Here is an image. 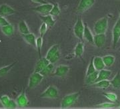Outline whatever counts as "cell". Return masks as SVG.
I'll return each instance as SVG.
<instances>
[{
	"instance_id": "cell-6",
	"label": "cell",
	"mask_w": 120,
	"mask_h": 109,
	"mask_svg": "<svg viewBox=\"0 0 120 109\" xmlns=\"http://www.w3.org/2000/svg\"><path fill=\"white\" fill-rule=\"evenodd\" d=\"M44 79L43 76L40 73L34 72L30 76L28 82V88H34L38 86Z\"/></svg>"
},
{
	"instance_id": "cell-19",
	"label": "cell",
	"mask_w": 120,
	"mask_h": 109,
	"mask_svg": "<svg viewBox=\"0 0 120 109\" xmlns=\"http://www.w3.org/2000/svg\"><path fill=\"white\" fill-rule=\"evenodd\" d=\"M39 17L41 18V21H43V23H45L49 27H53L56 23V20L53 19V17L52 15H51L50 14L45 15H41L39 16Z\"/></svg>"
},
{
	"instance_id": "cell-14",
	"label": "cell",
	"mask_w": 120,
	"mask_h": 109,
	"mask_svg": "<svg viewBox=\"0 0 120 109\" xmlns=\"http://www.w3.org/2000/svg\"><path fill=\"white\" fill-rule=\"evenodd\" d=\"M15 101L17 102V106L19 107H26L29 104V100L26 96V94L25 92H22L18 97L16 98Z\"/></svg>"
},
{
	"instance_id": "cell-30",
	"label": "cell",
	"mask_w": 120,
	"mask_h": 109,
	"mask_svg": "<svg viewBox=\"0 0 120 109\" xmlns=\"http://www.w3.org/2000/svg\"><path fill=\"white\" fill-rule=\"evenodd\" d=\"M103 94L107 100H109L112 102H115L117 100V97L116 94L113 93V92H104Z\"/></svg>"
},
{
	"instance_id": "cell-25",
	"label": "cell",
	"mask_w": 120,
	"mask_h": 109,
	"mask_svg": "<svg viewBox=\"0 0 120 109\" xmlns=\"http://www.w3.org/2000/svg\"><path fill=\"white\" fill-rule=\"evenodd\" d=\"M103 58V63L105 64V66L107 67H112V65L115 63V60L116 58L114 56L111 55V54H108V55H105L102 57Z\"/></svg>"
},
{
	"instance_id": "cell-27",
	"label": "cell",
	"mask_w": 120,
	"mask_h": 109,
	"mask_svg": "<svg viewBox=\"0 0 120 109\" xmlns=\"http://www.w3.org/2000/svg\"><path fill=\"white\" fill-rule=\"evenodd\" d=\"M110 84L114 88H120V72L117 73L115 76L110 80Z\"/></svg>"
},
{
	"instance_id": "cell-21",
	"label": "cell",
	"mask_w": 120,
	"mask_h": 109,
	"mask_svg": "<svg viewBox=\"0 0 120 109\" xmlns=\"http://www.w3.org/2000/svg\"><path fill=\"white\" fill-rule=\"evenodd\" d=\"M98 76V71H96L94 73L90 74L88 75H86L85 78V83L87 85H91L94 84L96 82V80Z\"/></svg>"
},
{
	"instance_id": "cell-2",
	"label": "cell",
	"mask_w": 120,
	"mask_h": 109,
	"mask_svg": "<svg viewBox=\"0 0 120 109\" xmlns=\"http://www.w3.org/2000/svg\"><path fill=\"white\" fill-rule=\"evenodd\" d=\"M45 57L51 63H56L60 60L61 57V53L60 51V47L58 45H52L50 49L48 50Z\"/></svg>"
},
{
	"instance_id": "cell-20",
	"label": "cell",
	"mask_w": 120,
	"mask_h": 109,
	"mask_svg": "<svg viewBox=\"0 0 120 109\" xmlns=\"http://www.w3.org/2000/svg\"><path fill=\"white\" fill-rule=\"evenodd\" d=\"M112 75V71L109 70H107L103 69L102 70H100L98 71V76L96 80V82L102 80H107Z\"/></svg>"
},
{
	"instance_id": "cell-22",
	"label": "cell",
	"mask_w": 120,
	"mask_h": 109,
	"mask_svg": "<svg viewBox=\"0 0 120 109\" xmlns=\"http://www.w3.org/2000/svg\"><path fill=\"white\" fill-rule=\"evenodd\" d=\"M1 29L2 33L4 34L5 35L8 36V37L12 36L13 34H14V31H15L13 25L10 24V23L1 27Z\"/></svg>"
},
{
	"instance_id": "cell-24",
	"label": "cell",
	"mask_w": 120,
	"mask_h": 109,
	"mask_svg": "<svg viewBox=\"0 0 120 109\" xmlns=\"http://www.w3.org/2000/svg\"><path fill=\"white\" fill-rule=\"evenodd\" d=\"M16 63H17V61L11 63L8 65L1 67L0 68V77L4 76L6 75L7 74H8L11 71V70L14 67V66L16 65Z\"/></svg>"
},
{
	"instance_id": "cell-17",
	"label": "cell",
	"mask_w": 120,
	"mask_h": 109,
	"mask_svg": "<svg viewBox=\"0 0 120 109\" xmlns=\"http://www.w3.org/2000/svg\"><path fill=\"white\" fill-rule=\"evenodd\" d=\"M84 52V43L82 41L77 43L74 49V55L76 58H82Z\"/></svg>"
},
{
	"instance_id": "cell-26",
	"label": "cell",
	"mask_w": 120,
	"mask_h": 109,
	"mask_svg": "<svg viewBox=\"0 0 120 109\" xmlns=\"http://www.w3.org/2000/svg\"><path fill=\"white\" fill-rule=\"evenodd\" d=\"M93 85L96 88L105 89V88H108L111 85V84H110V80L107 79L102 80H99V81H98V82H95Z\"/></svg>"
},
{
	"instance_id": "cell-9",
	"label": "cell",
	"mask_w": 120,
	"mask_h": 109,
	"mask_svg": "<svg viewBox=\"0 0 120 109\" xmlns=\"http://www.w3.org/2000/svg\"><path fill=\"white\" fill-rule=\"evenodd\" d=\"M52 7H53V4H49V3H46V4H41L35 7V8H34V11L42 15H48L51 11Z\"/></svg>"
},
{
	"instance_id": "cell-37",
	"label": "cell",
	"mask_w": 120,
	"mask_h": 109,
	"mask_svg": "<svg viewBox=\"0 0 120 109\" xmlns=\"http://www.w3.org/2000/svg\"><path fill=\"white\" fill-rule=\"evenodd\" d=\"M35 4H46L47 3L46 1V0H31Z\"/></svg>"
},
{
	"instance_id": "cell-38",
	"label": "cell",
	"mask_w": 120,
	"mask_h": 109,
	"mask_svg": "<svg viewBox=\"0 0 120 109\" xmlns=\"http://www.w3.org/2000/svg\"><path fill=\"white\" fill-rule=\"evenodd\" d=\"M119 19H120V17H119Z\"/></svg>"
},
{
	"instance_id": "cell-29",
	"label": "cell",
	"mask_w": 120,
	"mask_h": 109,
	"mask_svg": "<svg viewBox=\"0 0 120 109\" xmlns=\"http://www.w3.org/2000/svg\"><path fill=\"white\" fill-rule=\"evenodd\" d=\"M60 13H61V10H60L59 5L57 4H53V7H52V10L49 13V14L53 17H54V16H58L60 14Z\"/></svg>"
},
{
	"instance_id": "cell-35",
	"label": "cell",
	"mask_w": 120,
	"mask_h": 109,
	"mask_svg": "<svg viewBox=\"0 0 120 109\" xmlns=\"http://www.w3.org/2000/svg\"><path fill=\"white\" fill-rule=\"evenodd\" d=\"M10 98L8 95H1L0 96V101H1V104L5 107L7 104L9 102V101H10Z\"/></svg>"
},
{
	"instance_id": "cell-15",
	"label": "cell",
	"mask_w": 120,
	"mask_h": 109,
	"mask_svg": "<svg viewBox=\"0 0 120 109\" xmlns=\"http://www.w3.org/2000/svg\"><path fill=\"white\" fill-rule=\"evenodd\" d=\"M83 37L86 41H87L89 43H91V44H94V35L92 33L90 27L86 24H85V29H84V31H83Z\"/></svg>"
},
{
	"instance_id": "cell-18",
	"label": "cell",
	"mask_w": 120,
	"mask_h": 109,
	"mask_svg": "<svg viewBox=\"0 0 120 109\" xmlns=\"http://www.w3.org/2000/svg\"><path fill=\"white\" fill-rule=\"evenodd\" d=\"M93 61H94L95 68L98 71H100V70H102L105 67V64L103 63V58L101 57L96 56V57H93Z\"/></svg>"
},
{
	"instance_id": "cell-5",
	"label": "cell",
	"mask_w": 120,
	"mask_h": 109,
	"mask_svg": "<svg viewBox=\"0 0 120 109\" xmlns=\"http://www.w3.org/2000/svg\"><path fill=\"white\" fill-rule=\"evenodd\" d=\"M59 95H60V92L57 88L53 85H50L40 94L39 97L43 98L53 99V98H57L59 97Z\"/></svg>"
},
{
	"instance_id": "cell-36",
	"label": "cell",
	"mask_w": 120,
	"mask_h": 109,
	"mask_svg": "<svg viewBox=\"0 0 120 109\" xmlns=\"http://www.w3.org/2000/svg\"><path fill=\"white\" fill-rule=\"evenodd\" d=\"M9 23L8 22V21L5 18V17H3V16H1L0 15V27H3L4 25H6L9 24Z\"/></svg>"
},
{
	"instance_id": "cell-4",
	"label": "cell",
	"mask_w": 120,
	"mask_h": 109,
	"mask_svg": "<svg viewBox=\"0 0 120 109\" xmlns=\"http://www.w3.org/2000/svg\"><path fill=\"white\" fill-rule=\"evenodd\" d=\"M84 29H85V24L83 21L81 17H78L73 27V33L75 36L78 38L79 40L83 39V35Z\"/></svg>"
},
{
	"instance_id": "cell-16",
	"label": "cell",
	"mask_w": 120,
	"mask_h": 109,
	"mask_svg": "<svg viewBox=\"0 0 120 109\" xmlns=\"http://www.w3.org/2000/svg\"><path fill=\"white\" fill-rule=\"evenodd\" d=\"M23 38L25 40L27 43H28L31 46L33 47H36V40L37 37H35L34 34L32 33H29L23 35Z\"/></svg>"
},
{
	"instance_id": "cell-39",
	"label": "cell",
	"mask_w": 120,
	"mask_h": 109,
	"mask_svg": "<svg viewBox=\"0 0 120 109\" xmlns=\"http://www.w3.org/2000/svg\"><path fill=\"white\" fill-rule=\"evenodd\" d=\"M119 108H120V106H119Z\"/></svg>"
},
{
	"instance_id": "cell-40",
	"label": "cell",
	"mask_w": 120,
	"mask_h": 109,
	"mask_svg": "<svg viewBox=\"0 0 120 109\" xmlns=\"http://www.w3.org/2000/svg\"><path fill=\"white\" fill-rule=\"evenodd\" d=\"M0 104H1V101H0Z\"/></svg>"
},
{
	"instance_id": "cell-34",
	"label": "cell",
	"mask_w": 120,
	"mask_h": 109,
	"mask_svg": "<svg viewBox=\"0 0 120 109\" xmlns=\"http://www.w3.org/2000/svg\"><path fill=\"white\" fill-rule=\"evenodd\" d=\"M47 29H48V26H47L45 23H42V24L41 25L40 27H39V34H40V36L43 37L44 36V35L47 32Z\"/></svg>"
},
{
	"instance_id": "cell-10",
	"label": "cell",
	"mask_w": 120,
	"mask_h": 109,
	"mask_svg": "<svg viewBox=\"0 0 120 109\" xmlns=\"http://www.w3.org/2000/svg\"><path fill=\"white\" fill-rule=\"evenodd\" d=\"M106 42L105 33L95 34L94 37V45L98 48H101L104 46Z\"/></svg>"
},
{
	"instance_id": "cell-28",
	"label": "cell",
	"mask_w": 120,
	"mask_h": 109,
	"mask_svg": "<svg viewBox=\"0 0 120 109\" xmlns=\"http://www.w3.org/2000/svg\"><path fill=\"white\" fill-rule=\"evenodd\" d=\"M53 71H54V65L53 63H50L40 72V73L45 77V76H47L49 75H50Z\"/></svg>"
},
{
	"instance_id": "cell-8",
	"label": "cell",
	"mask_w": 120,
	"mask_h": 109,
	"mask_svg": "<svg viewBox=\"0 0 120 109\" xmlns=\"http://www.w3.org/2000/svg\"><path fill=\"white\" fill-rule=\"evenodd\" d=\"M95 0H80L77 5V11L79 13H84L90 9L95 4Z\"/></svg>"
},
{
	"instance_id": "cell-13",
	"label": "cell",
	"mask_w": 120,
	"mask_h": 109,
	"mask_svg": "<svg viewBox=\"0 0 120 109\" xmlns=\"http://www.w3.org/2000/svg\"><path fill=\"white\" fill-rule=\"evenodd\" d=\"M15 13V10L8 4L0 5V15L3 17L11 15Z\"/></svg>"
},
{
	"instance_id": "cell-1",
	"label": "cell",
	"mask_w": 120,
	"mask_h": 109,
	"mask_svg": "<svg viewBox=\"0 0 120 109\" xmlns=\"http://www.w3.org/2000/svg\"><path fill=\"white\" fill-rule=\"evenodd\" d=\"M80 96V92H73L65 95L61 101V109H67L73 106L79 99Z\"/></svg>"
},
{
	"instance_id": "cell-12",
	"label": "cell",
	"mask_w": 120,
	"mask_h": 109,
	"mask_svg": "<svg viewBox=\"0 0 120 109\" xmlns=\"http://www.w3.org/2000/svg\"><path fill=\"white\" fill-rule=\"evenodd\" d=\"M49 63H50V62L48 61V59L45 57L39 58V59L35 63L34 68V72L40 73Z\"/></svg>"
},
{
	"instance_id": "cell-3",
	"label": "cell",
	"mask_w": 120,
	"mask_h": 109,
	"mask_svg": "<svg viewBox=\"0 0 120 109\" xmlns=\"http://www.w3.org/2000/svg\"><path fill=\"white\" fill-rule=\"evenodd\" d=\"M108 28V19L106 17H102L95 23L94 30L95 34L105 33Z\"/></svg>"
},
{
	"instance_id": "cell-7",
	"label": "cell",
	"mask_w": 120,
	"mask_h": 109,
	"mask_svg": "<svg viewBox=\"0 0 120 109\" xmlns=\"http://www.w3.org/2000/svg\"><path fill=\"white\" fill-rule=\"evenodd\" d=\"M120 39V19H118L112 30V43L113 47H116Z\"/></svg>"
},
{
	"instance_id": "cell-31",
	"label": "cell",
	"mask_w": 120,
	"mask_h": 109,
	"mask_svg": "<svg viewBox=\"0 0 120 109\" xmlns=\"http://www.w3.org/2000/svg\"><path fill=\"white\" fill-rule=\"evenodd\" d=\"M43 46V37L39 36L38 37H37V40H36V49L38 50V53L39 56L41 57V48Z\"/></svg>"
},
{
	"instance_id": "cell-11",
	"label": "cell",
	"mask_w": 120,
	"mask_h": 109,
	"mask_svg": "<svg viewBox=\"0 0 120 109\" xmlns=\"http://www.w3.org/2000/svg\"><path fill=\"white\" fill-rule=\"evenodd\" d=\"M69 67L65 65H60L56 67L53 75L58 77H64L69 71Z\"/></svg>"
},
{
	"instance_id": "cell-32",
	"label": "cell",
	"mask_w": 120,
	"mask_h": 109,
	"mask_svg": "<svg viewBox=\"0 0 120 109\" xmlns=\"http://www.w3.org/2000/svg\"><path fill=\"white\" fill-rule=\"evenodd\" d=\"M96 71H97V70L95 69V68L94 67V61H93V57H92V59H91V61H90V64L88 65L87 68L86 75H90V74H91V73H94V72Z\"/></svg>"
},
{
	"instance_id": "cell-33",
	"label": "cell",
	"mask_w": 120,
	"mask_h": 109,
	"mask_svg": "<svg viewBox=\"0 0 120 109\" xmlns=\"http://www.w3.org/2000/svg\"><path fill=\"white\" fill-rule=\"evenodd\" d=\"M115 106L114 102H103L101 104L98 105L97 107L98 108H101V109H110Z\"/></svg>"
},
{
	"instance_id": "cell-23",
	"label": "cell",
	"mask_w": 120,
	"mask_h": 109,
	"mask_svg": "<svg viewBox=\"0 0 120 109\" xmlns=\"http://www.w3.org/2000/svg\"><path fill=\"white\" fill-rule=\"evenodd\" d=\"M18 29L19 33L23 35H26L30 33V29L27 24L26 23V22L24 20H21L18 23Z\"/></svg>"
}]
</instances>
